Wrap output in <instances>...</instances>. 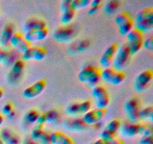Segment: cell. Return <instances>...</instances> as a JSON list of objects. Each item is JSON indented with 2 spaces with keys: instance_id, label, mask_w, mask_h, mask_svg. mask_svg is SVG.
<instances>
[{
  "instance_id": "obj_1",
  "label": "cell",
  "mask_w": 153,
  "mask_h": 144,
  "mask_svg": "<svg viewBox=\"0 0 153 144\" xmlns=\"http://www.w3.org/2000/svg\"><path fill=\"white\" fill-rule=\"evenodd\" d=\"M134 28L143 34L150 32L153 30V8L148 7L141 9L134 20Z\"/></svg>"
},
{
  "instance_id": "obj_2",
  "label": "cell",
  "mask_w": 153,
  "mask_h": 144,
  "mask_svg": "<svg viewBox=\"0 0 153 144\" xmlns=\"http://www.w3.org/2000/svg\"><path fill=\"white\" fill-rule=\"evenodd\" d=\"M100 68L94 65H88L82 68L78 74V80L81 82L85 83L91 88H94L99 85L101 80Z\"/></svg>"
},
{
  "instance_id": "obj_3",
  "label": "cell",
  "mask_w": 153,
  "mask_h": 144,
  "mask_svg": "<svg viewBox=\"0 0 153 144\" xmlns=\"http://www.w3.org/2000/svg\"><path fill=\"white\" fill-rule=\"evenodd\" d=\"M91 102L88 100L69 104L66 107V113L72 118H82L91 109Z\"/></svg>"
},
{
  "instance_id": "obj_4",
  "label": "cell",
  "mask_w": 153,
  "mask_h": 144,
  "mask_svg": "<svg viewBox=\"0 0 153 144\" xmlns=\"http://www.w3.org/2000/svg\"><path fill=\"white\" fill-rule=\"evenodd\" d=\"M131 56L130 50L126 44L118 46L114 58L113 62H112L113 68L117 70L123 71V70L125 68L126 66L128 64Z\"/></svg>"
},
{
  "instance_id": "obj_5",
  "label": "cell",
  "mask_w": 153,
  "mask_h": 144,
  "mask_svg": "<svg viewBox=\"0 0 153 144\" xmlns=\"http://www.w3.org/2000/svg\"><path fill=\"white\" fill-rule=\"evenodd\" d=\"M126 44L129 49L131 55L137 54L143 47V43L144 40L143 34L137 28H134L126 34Z\"/></svg>"
},
{
  "instance_id": "obj_6",
  "label": "cell",
  "mask_w": 153,
  "mask_h": 144,
  "mask_svg": "<svg viewBox=\"0 0 153 144\" xmlns=\"http://www.w3.org/2000/svg\"><path fill=\"white\" fill-rule=\"evenodd\" d=\"M147 126L148 124L145 123H133L126 122L123 124H121L119 131L125 137L133 138L138 135L141 136Z\"/></svg>"
},
{
  "instance_id": "obj_7",
  "label": "cell",
  "mask_w": 153,
  "mask_h": 144,
  "mask_svg": "<svg viewBox=\"0 0 153 144\" xmlns=\"http://www.w3.org/2000/svg\"><path fill=\"white\" fill-rule=\"evenodd\" d=\"M25 67V62L22 59H16L13 62L7 75V82L9 86L17 85L22 77Z\"/></svg>"
},
{
  "instance_id": "obj_8",
  "label": "cell",
  "mask_w": 153,
  "mask_h": 144,
  "mask_svg": "<svg viewBox=\"0 0 153 144\" xmlns=\"http://www.w3.org/2000/svg\"><path fill=\"white\" fill-rule=\"evenodd\" d=\"M115 22L118 27V32L123 36H126L134 28V19L127 11L118 14L115 18Z\"/></svg>"
},
{
  "instance_id": "obj_9",
  "label": "cell",
  "mask_w": 153,
  "mask_h": 144,
  "mask_svg": "<svg viewBox=\"0 0 153 144\" xmlns=\"http://www.w3.org/2000/svg\"><path fill=\"white\" fill-rule=\"evenodd\" d=\"M124 110L128 122L137 123L140 121L139 112L140 110V103L138 98H131L128 99L124 105Z\"/></svg>"
},
{
  "instance_id": "obj_10",
  "label": "cell",
  "mask_w": 153,
  "mask_h": 144,
  "mask_svg": "<svg viewBox=\"0 0 153 144\" xmlns=\"http://www.w3.org/2000/svg\"><path fill=\"white\" fill-rule=\"evenodd\" d=\"M126 78L123 71L117 70L110 67L104 68L101 71V80L113 86H118L122 83Z\"/></svg>"
},
{
  "instance_id": "obj_11",
  "label": "cell",
  "mask_w": 153,
  "mask_h": 144,
  "mask_svg": "<svg viewBox=\"0 0 153 144\" xmlns=\"http://www.w3.org/2000/svg\"><path fill=\"white\" fill-rule=\"evenodd\" d=\"M153 78V72L150 69L143 70L134 80V88L137 92L141 93L149 88Z\"/></svg>"
},
{
  "instance_id": "obj_12",
  "label": "cell",
  "mask_w": 153,
  "mask_h": 144,
  "mask_svg": "<svg viewBox=\"0 0 153 144\" xmlns=\"http://www.w3.org/2000/svg\"><path fill=\"white\" fill-rule=\"evenodd\" d=\"M91 94L95 100L97 108L106 109L110 102V96L106 88H105L103 86H97L92 88Z\"/></svg>"
},
{
  "instance_id": "obj_13",
  "label": "cell",
  "mask_w": 153,
  "mask_h": 144,
  "mask_svg": "<svg viewBox=\"0 0 153 144\" xmlns=\"http://www.w3.org/2000/svg\"><path fill=\"white\" fill-rule=\"evenodd\" d=\"M46 80L40 79L31 85L28 86L23 89L22 92V97L26 99H34L40 95L46 87Z\"/></svg>"
},
{
  "instance_id": "obj_14",
  "label": "cell",
  "mask_w": 153,
  "mask_h": 144,
  "mask_svg": "<svg viewBox=\"0 0 153 144\" xmlns=\"http://www.w3.org/2000/svg\"><path fill=\"white\" fill-rule=\"evenodd\" d=\"M47 51L45 47L39 46H31L24 53L22 59L25 61H41L46 57Z\"/></svg>"
},
{
  "instance_id": "obj_15",
  "label": "cell",
  "mask_w": 153,
  "mask_h": 144,
  "mask_svg": "<svg viewBox=\"0 0 153 144\" xmlns=\"http://www.w3.org/2000/svg\"><path fill=\"white\" fill-rule=\"evenodd\" d=\"M107 113L106 109H100V108H94L91 109L88 112L82 117L84 122L88 125H94L97 123L100 122L103 118L105 116Z\"/></svg>"
},
{
  "instance_id": "obj_16",
  "label": "cell",
  "mask_w": 153,
  "mask_h": 144,
  "mask_svg": "<svg viewBox=\"0 0 153 144\" xmlns=\"http://www.w3.org/2000/svg\"><path fill=\"white\" fill-rule=\"evenodd\" d=\"M54 39L60 43H67L72 40L75 35V29L70 25L58 27L53 32Z\"/></svg>"
},
{
  "instance_id": "obj_17",
  "label": "cell",
  "mask_w": 153,
  "mask_h": 144,
  "mask_svg": "<svg viewBox=\"0 0 153 144\" xmlns=\"http://www.w3.org/2000/svg\"><path fill=\"white\" fill-rule=\"evenodd\" d=\"M76 10L73 8L71 1L64 0L61 2V22L64 26L70 25L73 20Z\"/></svg>"
},
{
  "instance_id": "obj_18",
  "label": "cell",
  "mask_w": 153,
  "mask_h": 144,
  "mask_svg": "<svg viewBox=\"0 0 153 144\" xmlns=\"http://www.w3.org/2000/svg\"><path fill=\"white\" fill-rule=\"evenodd\" d=\"M118 46L119 45L117 43H113L105 48L100 58V64L102 68H103V69L110 68L112 65V62L114 58Z\"/></svg>"
},
{
  "instance_id": "obj_19",
  "label": "cell",
  "mask_w": 153,
  "mask_h": 144,
  "mask_svg": "<svg viewBox=\"0 0 153 144\" xmlns=\"http://www.w3.org/2000/svg\"><path fill=\"white\" fill-rule=\"evenodd\" d=\"M10 45H11L15 50L22 54L24 53L31 46V44L25 40L23 34L19 32L13 33V36L10 38Z\"/></svg>"
},
{
  "instance_id": "obj_20",
  "label": "cell",
  "mask_w": 153,
  "mask_h": 144,
  "mask_svg": "<svg viewBox=\"0 0 153 144\" xmlns=\"http://www.w3.org/2000/svg\"><path fill=\"white\" fill-rule=\"evenodd\" d=\"M49 34V30L47 27L46 28H38V29L31 30V31L25 32L23 34L25 40L31 44L32 43L37 41H41L45 40Z\"/></svg>"
},
{
  "instance_id": "obj_21",
  "label": "cell",
  "mask_w": 153,
  "mask_h": 144,
  "mask_svg": "<svg viewBox=\"0 0 153 144\" xmlns=\"http://www.w3.org/2000/svg\"><path fill=\"white\" fill-rule=\"evenodd\" d=\"M30 138L37 144H52L50 140V134L45 131L43 129L33 128L30 134Z\"/></svg>"
},
{
  "instance_id": "obj_22",
  "label": "cell",
  "mask_w": 153,
  "mask_h": 144,
  "mask_svg": "<svg viewBox=\"0 0 153 144\" xmlns=\"http://www.w3.org/2000/svg\"><path fill=\"white\" fill-rule=\"evenodd\" d=\"M14 33L13 26L10 23L4 25L0 33V46L6 47L10 44V40Z\"/></svg>"
},
{
  "instance_id": "obj_23",
  "label": "cell",
  "mask_w": 153,
  "mask_h": 144,
  "mask_svg": "<svg viewBox=\"0 0 153 144\" xmlns=\"http://www.w3.org/2000/svg\"><path fill=\"white\" fill-rule=\"evenodd\" d=\"M64 125L68 130L74 132L84 131L86 130L88 124H85L82 118H73L67 119L64 122Z\"/></svg>"
},
{
  "instance_id": "obj_24",
  "label": "cell",
  "mask_w": 153,
  "mask_h": 144,
  "mask_svg": "<svg viewBox=\"0 0 153 144\" xmlns=\"http://www.w3.org/2000/svg\"><path fill=\"white\" fill-rule=\"evenodd\" d=\"M46 22L40 18H29L23 24L22 29L24 32H28L31 30L38 29V28H46Z\"/></svg>"
},
{
  "instance_id": "obj_25",
  "label": "cell",
  "mask_w": 153,
  "mask_h": 144,
  "mask_svg": "<svg viewBox=\"0 0 153 144\" xmlns=\"http://www.w3.org/2000/svg\"><path fill=\"white\" fill-rule=\"evenodd\" d=\"M50 140L52 144H74L71 137L59 130L50 134Z\"/></svg>"
},
{
  "instance_id": "obj_26",
  "label": "cell",
  "mask_w": 153,
  "mask_h": 144,
  "mask_svg": "<svg viewBox=\"0 0 153 144\" xmlns=\"http://www.w3.org/2000/svg\"><path fill=\"white\" fill-rule=\"evenodd\" d=\"M1 136L4 144H19L20 140L14 131L9 128H3L0 130Z\"/></svg>"
},
{
  "instance_id": "obj_27",
  "label": "cell",
  "mask_w": 153,
  "mask_h": 144,
  "mask_svg": "<svg viewBox=\"0 0 153 144\" xmlns=\"http://www.w3.org/2000/svg\"><path fill=\"white\" fill-rule=\"evenodd\" d=\"M39 114L40 113L38 112V111L36 110H29L24 115V121L28 124H35Z\"/></svg>"
},
{
  "instance_id": "obj_28",
  "label": "cell",
  "mask_w": 153,
  "mask_h": 144,
  "mask_svg": "<svg viewBox=\"0 0 153 144\" xmlns=\"http://www.w3.org/2000/svg\"><path fill=\"white\" fill-rule=\"evenodd\" d=\"M139 118L140 120H149L153 121V106H148L140 109L139 112Z\"/></svg>"
},
{
  "instance_id": "obj_29",
  "label": "cell",
  "mask_w": 153,
  "mask_h": 144,
  "mask_svg": "<svg viewBox=\"0 0 153 144\" xmlns=\"http://www.w3.org/2000/svg\"><path fill=\"white\" fill-rule=\"evenodd\" d=\"M117 137V133L111 131V130H108V129L104 128L100 132V138L102 140H104L105 142H109Z\"/></svg>"
},
{
  "instance_id": "obj_30",
  "label": "cell",
  "mask_w": 153,
  "mask_h": 144,
  "mask_svg": "<svg viewBox=\"0 0 153 144\" xmlns=\"http://www.w3.org/2000/svg\"><path fill=\"white\" fill-rule=\"evenodd\" d=\"M118 6H119L118 2L108 1L106 2L104 6V10L105 11V13L108 14H112L115 13L116 10L118 8Z\"/></svg>"
},
{
  "instance_id": "obj_31",
  "label": "cell",
  "mask_w": 153,
  "mask_h": 144,
  "mask_svg": "<svg viewBox=\"0 0 153 144\" xmlns=\"http://www.w3.org/2000/svg\"><path fill=\"white\" fill-rule=\"evenodd\" d=\"M121 122L119 119H112L109 121L106 124L105 128L108 129V130H111V131L115 132L117 133L118 130H120V128L121 126Z\"/></svg>"
},
{
  "instance_id": "obj_32",
  "label": "cell",
  "mask_w": 153,
  "mask_h": 144,
  "mask_svg": "<svg viewBox=\"0 0 153 144\" xmlns=\"http://www.w3.org/2000/svg\"><path fill=\"white\" fill-rule=\"evenodd\" d=\"M90 3H91L90 0H73L71 1L72 6L75 10L89 7Z\"/></svg>"
},
{
  "instance_id": "obj_33",
  "label": "cell",
  "mask_w": 153,
  "mask_h": 144,
  "mask_svg": "<svg viewBox=\"0 0 153 144\" xmlns=\"http://www.w3.org/2000/svg\"><path fill=\"white\" fill-rule=\"evenodd\" d=\"M46 118V122L49 123H54L57 122L59 118V112L58 111L55 110H51L47 111L45 113Z\"/></svg>"
},
{
  "instance_id": "obj_34",
  "label": "cell",
  "mask_w": 153,
  "mask_h": 144,
  "mask_svg": "<svg viewBox=\"0 0 153 144\" xmlns=\"http://www.w3.org/2000/svg\"><path fill=\"white\" fill-rule=\"evenodd\" d=\"M13 110H13V104H12L11 103H10V102H7V103L4 104L3 105L2 108H1V113H2L3 115L8 116L9 114Z\"/></svg>"
},
{
  "instance_id": "obj_35",
  "label": "cell",
  "mask_w": 153,
  "mask_h": 144,
  "mask_svg": "<svg viewBox=\"0 0 153 144\" xmlns=\"http://www.w3.org/2000/svg\"><path fill=\"white\" fill-rule=\"evenodd\" d=\"M143 46L146 50L149 51L153 50V37L150 36L149 38H148L147 39L143 40Z\"/></svg>"
},
{
  "instance_id": "obj_36",
  "label": "cell",
  "mask_w": 153,
  "mask_h": 144,
  "mask_svg": "<svg viewBox=\"0 0 153 144\" xmlns=\"http://www.w3.org/2000/svg\"><path fill=\"white\" fill-rule=\"evenodd\" d=\"M9 59V53L0 47V63L5 64Z\"/></svg>"
},
{
  "instance_id": "obj_37",
  "label": "cell",
  "mask_w": 153,
  "mask_h": 144,
  "mask_svg": "<svg viewBox=\"0 0 153 144\" xmlns=\"http://www.w3.org/2000/svg\"><path fill=\"white\" fill-rule=\"evenodd\" d=\"M139 144H153V135L142 136L139 140Z\"/></svg>"
},
{
  "instance_id": "obj_38",
  "label": "cell",
  "mask_w": 153,
  "mask_h": 144,
  "mask_svg": "<svg viewBox=\"0 0 153 144\" xmlns=\"http://www.w3.org/2000/svg\"><path fill=\"white\" fill-rule=\"evenodd\" d=\"M46 123V116H45V113L39 114L38 117H37V122H36V124L44 125Z\"/></svg>"
},
{
  "instance_id": "obj_39",
  "label": "cell",
  "mask_w": 153,
  "mask_h": 144,
  "mask_svg": "<svg viewBox=\"0 0 153 144\" xmlns=\"http://www.w3.org/2000/svg\"><path fill=\"white\" fill-rule=\"evenodd\" d=\"M102 4V1L100 0H93L91 1L89 7H96V8H100Z\"/></svg>"
},
{
  "instance_id": "obj_40",
  "label": "cell",
  "mask_w": 153,
  "mask_h": 144,
  "mask_svg": "<svg viewBox=\"0 0 153 144\" xmlns=\"http://www.w3.org/2000/svg\"><path fill=\"white\" fill-rule=\"evenodd\" d=\"M100 9V8H96V7H89V9H88V14L89 15H94L97 12V10Z\"/></svg>"
},
{
  "instance_id": "obj_41",
  "label": "cell",
  "mask_w": 153,
  "mask_h": 144,
  "mask_svg": "<svg viewBox=\"0 0 153 144\" xmlns=\"http://www.w3.org/2000/svg\"><path fill=\"white\" fill-rule=\"evenodd\" d=\"M108 144H125L124 143V141L122 140L120 138L117 137L115 139H114L113 140H111V142H108Z\"/></svg>"
},
{
  "instance_id": "obj_42",
  "label": "cell",
  "mask_w": 153,
  "mask_h": 144,
  "mask_svg": "<svg viewBox=\"0 0 153 144\" xmlns=\"http://www.w3.org/2000/svg\"><path fill=\"white\" fill-rule=\"evenodd\" d=\"M91 144H108L107 142H105L104 140H101L100 138V139L94 141V142H92Z\"/></svg>"
},
{
  "instance_id": "obj_43",
  "label": "cell",
  "mask_w": 153,
  "mask_h": 144,
  "mask_svg": "<svg viewBox=\"0 0 153 144\" xmlns=\"http://www.w3.org/2000/svg\"><path fill=\"white\" fill-rule=\"evenodd\" d=\"M23 144H37V142H34V140L29 138V139H26L25 141L23 142Z\"/></svg>"
},
{
  "instance_id": "obj_44",
  "label": "cell",
  "mask_w": 153,
  "mask_h": 144,
  "mask_svg": "<svg viewBox=\"0 0 153 144\" xmlns=\"http://www.w3.org/2000/svg\"><path fill=\"white\" fill-rule=\"evenodd\" d=\"M7 117H8L9 118H10V119H13V118H14L15 116H16V112H15V111L13 110V111H12L11 112H10V114H9L8 116H7Z\"/></svg>"
},
{
  "instance_id": "obj_45",
  "label": "cell",
  "mask_w": 153,
  "mask_h": 144,
  "mask_svg": "<svg viewBox=\"0 0 153 144\" xmlns=\"http://www.w3.org/2000/svg\"><path fill=\"white\" fill-rule=\"evenodd\" d=\"M3 122H4V117H3V116L0 113V126L3 124Z\"/></svg>"
},
{
  "instance_id": "obj_46",
  "label": "cell",
  "mask_w": 153,
  "mask_h": 144,
  "mask_svg": "<svg viewBox=\"0 0 153 144\" xmlns=\"http://www.w3.org/2000/svg\"><path fill=\"white\" fill-rule=\"evenodd\" d=\"M3 95H4V92H3L2 89H1V88H0V100H1V99L2 98Z\"/></svg>"
},
{
  "instance_id": "obj_47",
  "label": "cell",
  "mask_w": 153,
  "mask_h": 144,
  "mask_svg": "<svg viewBox=\"0 0 153 144\" xmlns=\"http://www.w3.org/2000/svg\"><path fill=\"white\" fill-rule=\"evenodd\" d=\"M0 144H4V142H3V141H2V139H1V132H0Z\"/></svg>"
}]
</instances>
